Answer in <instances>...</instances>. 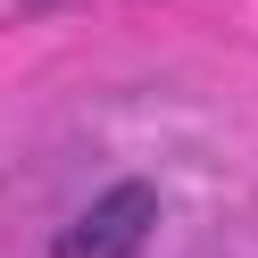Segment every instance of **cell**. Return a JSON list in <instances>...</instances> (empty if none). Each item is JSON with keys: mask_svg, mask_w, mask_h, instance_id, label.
<instances>
[{"mask_svg": "<svg viewBox=\"0 0 258 258\" xmlns=\"http://www.w3.org/2000/svg\"><path fill=\"white\" fill-rule=\"evenodd\" d=\"M158 225V191L150 183H108L67 233L50 241V258H134Z\"/></svg>", "mask_w": 258, "mask_h": 258, "instance_id": "6da1fadb", "label": "cell"}]
</instances>
